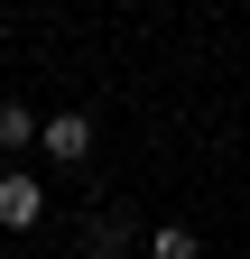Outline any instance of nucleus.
Listing matches in <instances>:
<instances>
[{"mask_svg":"<svg viewBox=\"0 0 250 259\" xmlns=\"http://www.w3.org/2000/svg\"><path fill=\"white\" fill-rule=\"evenodd\" d=\"M37 139H47V157H56V167H84V157H93V120H84V111H47V130H37Z\"/></svg>","mask_w":250,"mask_h":259,"instance_id":"1","label":"nucleus"},{"mask_svg":"<svg viewBox=\"0 0 250 259\" xmlns=\"http://www.w3.org/2000/svg\"><path fill=\"white\" fill-rule=\"evenodd\" d=\"M37 213H47L37 176H0V232H37Z\"/></svg>","mask_w":250,"mask_h":259,"instance_id":"2","label":"nucleus"},{"mask_svg":"<svg viewBox=\"0 0 250 259\" xmlns=\"http://www.w3.org/2000/svg\"><path fill=\"white\" fill-rule=\"evenodd\" d=\"M148 259H204V250H195L185 222H158V232H148Z\"/></svg>","mask_w":250,"mask_h":259,"instance_id":"4","label":"nucleus"},{"mask_svg":"<svg viewBox=\"0 0 250 259\" xmlns=\"http://www.w3.org/2000/svg\"><path fill=\"white\" fill-rule=\"evenodd\" d=\"M37 130H47V120L28 111V102H0V148H28V139H37Z\"/></svg>","mask_w":250,"mask_h":259,"instance_id":"3","label":"nucleus"}]
</instances>
